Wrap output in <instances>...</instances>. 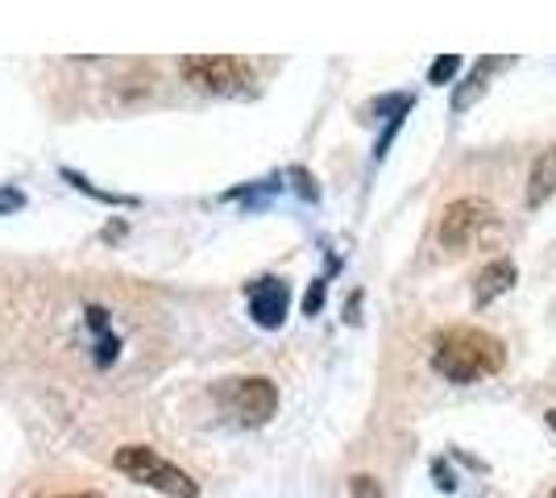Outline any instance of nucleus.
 <instances>
[{
	"instance_id": "15",
	"label": "nucleus",
	"mask_w": 556,
	"mask_h": 498,
	"mask_svg": "<svg viewBox=\"0 0 556 498\" xmlns=\"http://www.w3.org/2000/svg\"><path fill=\"white\" fill-rule=\"evenodd\" d=\"M50 498H96V495H50Z\"/></svg>"
},
{
	"instance_id": "16",
	"label": "nucleus",
	"mask_w": 556,
	"mask_h": 498,
	"mask_svg": "<svg viewBox=\"0 0 556 498\" xmlns=\"http://www.w3.org/2000/svg\"><path fill=\"white\" fill-rule=\"evenodd\" d=\"M548 498H556V490H553V495H548Z\"/></svg>"
},
{
	"instance_id": "1",
	"label": "nucleus",
	"mask_w": 556,
	"mask_h": 498,
	"mask_svg": "<svg viewBox=\"0 0 556 498\" xmlns=\"http://www.w3.org/2000/svg\"><path fill=\"white\" fill-rule=\"evenodd\" d=\"M503 361H507L503 341L482 329H444L432 341V370L457 386H473V382L498 374Z\"/></svg>"
},
{
	"instance_id": "9",
	"label": "nucleus",
	"mask_w": 556,
	"mask_h": 498,
	"mask_svg": "<svg viewBox=\"0 0 556 498\" xmlns=\"http://www.w3.org/2000/svg\"><path fill=\"white\" fill-rule=\"evenodd\" d=\"M88 329H92L96 336V366L104 370V366H113L116 354H121V341L113 336V329H109V311H100V308H88Z\"/></svg>"
},
{
	"instance_id": "4",
	"label": "nucleus",
	"mask_w": 556,
	"mask_h": 498,
	"mask_svg": "<svg viewBox=\"0 0 556 498\" xmlns=\"http://www.w3.org/2000/svg\"><path fill=\"white\" fill-rule=\"evenodd\" d=\"M220 407L245 427H262L278 411V391L270 379H229L216 391Z\"/></svg>"
},
{
	"instance_id": "12",
	"label": "nucleus",
	"mask_w": 556,
	"mask_h": 498,
	"mask_svg": "<svg viewBox=\"0 0 556 498\" xmlns=\"http://www.w3.org/2000/svg\"><path fill=\"white\" fill-rule=\"evenodd\" d=\"M320 304H325V279H320V283L307 291V299H303V311H307V316H316V311H320Z\"/></svg>"
},
{
	"instance_id": "14",
	"label": "nucleus",
	"mask_w": 556,
	"mask_h": 498,
	"mask_svg": "<svg viewBox=\"0 0 556 498\" xmlns=\"http://www.w3.org/2000/svg\"><path fill=\"white\" fill-rule=\"evenodd\" d=\"M548 427H553V432H556V407H553V411H548Z\"/></svg>"
},
{
	"instance_id": "2",
	"label": "nucleus",
	"mask_w": 556,
	"mask_h": 498,
	"mask_svg": "<svg viewBox=\"0 0 556 498\" xmlns=\"http://www.w3.org/2000/svg\"><path fill=\"white\" fill-rule=\"evenodd\" d=\"M116 474H125L138 486H150L166 498H200V482H191V474H184L179 465H170L166 457L150 449V445H125L113 457Z\"/></svg>"
},
{
	"instance_id": "3",
	"label": "nucleus",
	"mask_w": 556,
	"mask_h": 498,
	"mask_svg": "<svg viewBox=\"0 0 556 498\" xmlns=\"http://www.w3.org/2000/svg\"><path fill=\"white\" fill-rule=\"evenodd\" d=\"M494 229H498V213L490 208L486 200L462 195V200L444 204L437 238H441V250H448V254H465L473 241H482L486 233H494Z\"/></svg>"
},
{
	"instance_id": "10",
	"label": "nucleus",
	"mask_w": 556,
	"mask_h": 498,
	"mask_svg": "<svg viewBox=\"0 0 556 498\" xmlns=\"http://www.w3.org/2000/svg\"><path fill=\"white\" fill-rule=\"evenodd\" d=\"M457 72H462V54H441V59L428 67V84H441L444 88Z\"/></svg>"
},
{
	"instance_id": "8",
	"label": "nucleus",
	"mask_w": 556,
	"mask_h": 498,
	"mask_svg": "<svg viewBox=\"0 0 556 498\" xmlns=\"http://www.w3.org/2000/svg\"><path fill=\"white\" fill-rule=\"evenodd\" d=\"M556 191V150H544L528 175V208H540Z\"/></svg>"
},
{
	"instance_id": "13",
	"label": "nucleus",
	"mask_w": 556,
	"mask_h": 498,
	"mask_svg": "<svg viewBox=\"0 0 556 498\" xmlns=\"http://www.w3.org/2000/svg\"><path fill=\"white\" fill-rule=\"evenodd\" d=\"M22 204H25L22 191H13V188L0 191V213H13V208H22Z\"/></svg>"
},
{
	"instance_id": "7",
	"label": "nucleus",
	"mask_w": 556,
	"mask_h": 498,
	"mask_svg": "<svg viewBox=\"0 0 556 498\" xmlns=\"http://www.w3.org/2000/svg\"><path fill=\"white\" fill-rule=\"evenodd\" d=\"M510 283H515V261L510 258L486 261V266L478 270V279H473V304H478V308H490L498 295H507Z\"/></svg>"
},
{
	"instance_id": "11",
	"label": "nucleus",
	"mask_w": 556,
	"mask_h": 498,
	"mask_svg": "<svg viewBox=\"0 0 556 498\" xmlns=\"http://www.w3.org/2000/svg\"><path fill=\"white\" fill-rule=\"evenodd\" d=\"M349 490H353V498H382V486L370 474H357L349 482Z\"/></svg>"
},
{
	"instance_id": "6",
	"label": "nucleus",
	"mask_w": 556,
	"mask_h": 498,
	"mask_svg": "<svg viewBox=\"0 0 556 498\" xmlns=\"http://www.w3.org/2000/svg\"><path fill=\"white\" fill-rule=\"evenodd\" d=\"M287 308H291V286L282 279H257L250 286V316L257 329H278L287 320Z\"/></svg>"
},
{
	"instance_id": "5",
	"label": "nucleus",
	"mask_w": 556,
	"mask_h": 498,
	"mask_svg": "<svg viewBox=\"0 0 556 498\" xmlns=\"http://www.w3.org/2000/svg\"><path fill=\"white\" fill-rule=\"evenodd\" d=\"M184 75L204 92H237L250 84V63L232 54H187Z\"/></svg>"
}]
</instances>
